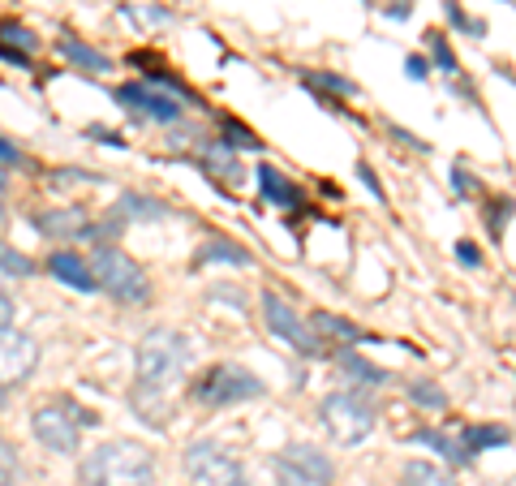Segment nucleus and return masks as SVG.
I'll list each match as a JSON object with an SVG mask.
<instances>
[{
    "label": "nucleus",
    "instance_id": "30",
    "mask_svg": "<svg viewBox=\"0 0 516 486\" xmlns=\"http://www.w3.org/2000/svg\"><path fill=\"white\" fill-rule=\"evenodd\" d=\"M0 271H5V280H31L35 276V263L26 259L22 250H13L9 241H0Z\"/></svg>",
    "mask_w": 516,
    "mask_h": 486
},
{
    "label": "nucleus",
    "instance_id": "23",
    "mask_svg": "<svg viewBox=\"0 0 516 486\" xmlns=\"http://www.w3.org/2000/svg\"><path fill=\"white\" fill-rule=\"evenodd\" d=\"M396 486H461L448 465L435 461H405L400 465V482Z\"/></svg>",
    "mask_w": 516,
    "mask_h": 486
},
{
    "label": "nucleus",
    "instance_id": "25",
    "mask_svg": "<svg viewBox=\"0 0 516 486\" xmlns=\"http://www.w3.org/2000/svg\"><path fill=\"white\" fill-rule=\"evenodd\" d=\"M426 39V56H430V69L435 74H443V78H461V56H456V48H452V39L443 35V31H426L422 35Z\"/></svg>",
    "mask_w": 516,
    "mask_h": 486
},
{
    "label": "nucleus",
    "instance_id": "39",
    "mask_svg": "<svg viewBox=\"0 0 516 486\" xmlns=\"http://www.w3.org/2000/svg\"><path fill=\"white\" fill-rule=\"evenodd\" d=\"M26 160H22V151L13 147L9 138H0V168H22Z\"/></svg>",
    "mask_w": 516,
    "mask_h": 486
},
{
    "label": "nucleus",
    "instance_id": "38",
    "mask_svg": "<svg viewBox=\"0 0 516 486\" xmlns=\"http://www.w3.org/2000/svg\"><path fill=\"white\" fill-rule=\"evenodd\" d=\"M409 13H413V0H387V5H383L387 22H409Z\"/></svg>",
    "mask_w": 516,
    "mask_h": 486
},
{
    "label": "nucleus",
    "instance_id": "7",
    "mask_svg": "<svg viewBox=\"0 0 516 486\" xmlns=\"http://www.w3.org/2000/svg\"><path fill=\"white\" fill-rule=\"evenodd\" d=\"M276 486H336V461L314 443H289L271 456Z\"/></svg>",
    "mask_w": 516,
    "mask_h": 486
},
{
    "label": "nucleus",
    "instance_id": "10",
    "mask_svg": "<svg viewBox=\"0 0 516 486\" xmlns=\"http://www.w3.org/2000/svg\"><path fill=\"white\" fill-rule=\"evenodd\" d=\"M31 431L43 448L56 452V456H78V448H82V426L69 418V409L61 405V400H43V405H35Z\"/></svg>",
    "mask_w": 516,
    "mask_h": 486
},
{
    "label": "nucleus",
    "instance_id": "45",
    "mask_svg": "<svg viewBox=\"0 0 516 486\" xmlns=\"http://www.w3.org/2000/svg\"><path fill=\"white\" fill-rule=\"evenodd\" d=\"M5 185H9V177H5V168H0V190H5Z\"/></svg>",
    "mask_w": 516,
    "mask_h": 486
},
{
    "label": "nucleus",
    "instance_id": "8",
    "mask_svg": "<svg viewBox=\"0 0 516 486\" xmlns=\"http://www.w3.org/2000/svg\"><path fill=\"white\" fill-rule=\"evenodd\" d=\"M181 465H185V474H190L194 486H250L237 456L228 448H220V443H211V439L190 443L185 456H181Z\"/></svg>",
    "mask_w": 516,
    "mask_h": 486
},
{
    "label": "nucleus",
    "instance_id": "18",
    "mask_svg": "<svg viewBox=\"0 0 516 486\" xmlns=\"http://www.w3.org/2000/svg\"><path fill=\"white\" fill-rule=\"evenodd\" d=\"M310 327L327 340V345H332V353H336V349H353V345H362V340H370L353 319H344V314H332V310H314V314H310Z\"/></svg>",
    "mask_w": 516,
    "mask_h": 486
},
{
    "label": "nucleus",
    "instance_id": "17",
    "mask_svg": "<svg viewBox=\"0 0 516 486\" xmlns=\"http://www.w3.org/2000/svg\"><path fill=\"white\" fill-rule=\"evenodd\" d=\"M301 82L323 99L332 112H340L336 108V99H357L362 95V87H357L353 78H344V74H336V69H301Z\"/></svg>",
    "mask_w": 516,
    "mask_h": 486
},
{
    "label": "nucleus",
    "instance_id": "21",
    "mask_svg": "<svg viewBox=\"0 0 516 486\" xmlns=\"http://www.w3.org/2000/svg\"><path fill=\"white\" fill-rule=\"evenodd\" d=\"M129 409H134V418L142 426H155V431H168V422H172V400L168 396H155V392L129 388Z\"/></svg>",
    "mask_w": 516,
    "mask_h": 486
},
{
    "label": "nucleus",
    "instance_id": "37",
    "mask_svg": "<svg viewBox=\"0 0 516 486\" xmlns=\"http://www.w3.org/2000/svg\"><path fill=\"white\" fill-rule=\"evenodd\" d=\"M357 177H362V185H366V190H370V194H375V198H379V203H387V190H383V185H379V177H375V168H370L366 160H357Z\"/></svg>",
    "mask_w": 516,
    "mask_h": 486
},
{
    "label": "nucleus",
    "instance_id": "9",
    "mask_svg": "<svg viewBox=\"0 0 516 486\" xmlns=\"http://www.w3.org/2000/svg\"><path fill=\"white\" fill-rule=\"evenodd\" d=\"M112 99L129 112L134 121H151V125H177L185 117V99L172 95L155 82H125V87L112 91Z\"/></svg>",
    "mask_w": 516,
    "mask_h": 486
},
{
    "label": "nucleus",
    "instance_id": "48",
    "mask_svg": "<svg viewBox=\"0 0 516 486\" xmlns=\"http://www.w3.org/2000/svg\"><path fill=\"white\" fill-rule=\"evenodd\" d=\"M0 280H5V271H0ZM0 293H5V289H0Z\"/></svg>",
    "mask_w": 516,
    "mask_h": 486
},
{
    "label": "nucleus",
    "instance_id": "43",
    "mask_svg": "<svg viewBox=\"0 0 516 486\" xmlns=\"http://www.w3.org/2000/svg\"><path fill=\"white\" fill-rule=\"evenodd\" d=\"M91 138H104V147H125L121 142V134H112V130H104V125H91V130H86Z\"/></svg>",
    "mask_w": 516,
    "mask_h": 486
},
{
    "label": "nucleus",
    "instance_id": "44",
    "mask_svg": "<svg viewBox=\"0 0 516 486\" xmlns=\"http://www.w3.org/2000/svg\"><path fill=\"white\" fill-rule=\"evenodd\" d=\"M5 327H13V297L0 293V332H5Z\"/></svg>",
    "mask_w": 516,
    "mask_h": 486
},
{
    "label": "nucleus",
    "instance_id": "35",
    "mask_svg": "<svg viewBox=\"0 0 516 486\" xmlns=\"http://www.w3.org/2000/svg\"><path fill=\"white\" fill-rule=\"evenodd\" d=\"M0 35H5V39H13V44H18L26 56H31V52L39 48V39H35L31 31H26V26H18V22H0Z\"/></svg>",
    "mask_w": 516,
    "mask_h": 486
},
{
    "label": "nucleus",
    "instance_id": "14",
    "mask_svg": "<svg viewBox=\"0 0 516 486\" xmlns=\"http://www.w3.org/2000/svg\"><path fill=\"white\" fill-rule=\"evenodd\" d=\"M48 271H52V280H61L65 289H74V293H99L95 267H91V259H82L78 250H52Z\"/></svg>",
    "mask_w": 516,
    "mask_h": 486
},
{
    "label": "nucleus",
    "instance_id": "3",
    "mask_svg": "<svg viewBox=\"0 0 516 486\" xmlns=\"http://www.w3.org/2000/svg\"><path fill=\"white\" fill-rule=\"evenodd\" d=\"M319 426L332 435V443H340V448H357L362 439L375 435L379 405L370 392H353V388L327 392L319 400Z\"/></svg>",
    "mask_w": 516,
    "mask_h": 486
},
{
    "label": "nucleus",
    "instance_id": "16",
    "mask_svg": "<svg viewBox=\"0 0 516 486\" xmlns=\"http://www.w3.org/2000/svg\"><path fill=\"white\" fill-rule=\"evenodd\" d=\"M456 439H461V448H465L469 465H473L482 452L508 448V443H512V431H508V426H499V422H465L461 431H456Z\"/></svg>",
    "mask_w": 516,
    "mask_h": 486
},
{
    "label": "nucleus",
    "instance_id": "33",
    "mask_svg": "<svg viewBox=\"0 0 516 486\" xmlns=\"http://www.w3.org/2000/svg\"><path fill=\"white\" fill-rule=\"evenodd\" d=\"M18 474H22V461H18V448L0 435V486H13L18 482Z\"/></svg>",
    "mask_w": 516,
    "mask_h": 486
},
{
    "label": "nucleus",
    "instance_id": "20",
    "mask_svg": "<svg viewBox=\"0 0 516 486\" xmlns=\"http://www.w3.org/2000/svg\"><path fill=\"white\" fill-rule=\"evenodd\" d=\"M409 439L418 443V448H430V456H439V461L452 465V469H465L469 465V456L461 448V439H456V431H443V426H418Z\"/></svg>",
    "mask_w": 516,
    "mask_h": 486
},
{
    "label": "nucleus",
    "instance_id": "12",
    "mask_svg": "<svg viewBox=\"0 0 516 486\" xmlns=\"http://www.w3.org/2000/svg\"><path fill=\"white\" fill-rule=\"evenodd\" d=\"M31 224L39 228L43 237H52V241H95L99 246V224L86 216L82 207H48V211H35Z\"/></svg>",
    "mask_w": 516,
    "mask_h": 486
},
{
    "label": "nucleus",
    "instance_id": "11",
    "mask_svg": "<svg viewBox=\"0 0 516 486\" xmlns=\"http://www.w3.org/2000/svg\"><path fill=\"white\" fill-rule=\"evenodd\" d=\"M39 366V345L26 332H13V327H5L0 332V388H18V383H26L35 375Z\"/></svg>",
    "mask_w": 516,
    "mask_h": 486
},
{
    "label": "nucleus",
    "instance_id": "19",
    "mask_svg": "<svg viewBox=\"0 0 516 486\" xmlns=\"http://www.w3.org/2000/svg\"><path fill=\"white\" fill-rule=\"evenodd\" d=\"M258 198L263 203H276V207H284V211H301V190L293 185V177H284L280 168H271V164H258Z\"/></svg>",
    "mask_w": 516,
    "mask_h": 486
},
{
    "label": "nucleus",
    "instance_id": "40",
    "mask_svg": "<svg viewBox=\"0 0 516 486\" xmlns=\"http://www.w3.org/2000/svg\"><path fill=\"white\" fill-rule=\"evenodd\" d=\"M392 138H396V142H405V147H409V151H418V155L430 151V142H422L418 134H409V130H400V125H392Z\"/></svg>",
    "mask_w": 516,
    "mask_h": 486
},
{
    "label": "nucleus",
    "instance_id": "31",
    "mask_svg": "<svg viewBox=\"0 0 516 486\" xmlns=\"http://www.w3.org/2000/svg\"><path fill=\"white\" fill-rule=\"evenodd\" d=\"M448 185H452V194H456V198H465V203H473V198L482 194V177L473 173V168H465L461 160L452 164V173H448Z\"/></svg>",
    "mask_w": 516,
    "mask_h": 486
},
{
    "label": "nucleus",
    "instance_id": "13",
    "mask_svg": "<svg viewBox=\"0 0 516 486\" xmlns=\"http://www.w3.org/2000/svg\"><path fill=\"white\" fill-rule=\"evenodd\" d=\"M332 362H336L340 379L349 383L353 392H379V388H387V383H392V370L375 366L370 357H362L357 349H336V353H332Z\"/></svg>",
    "mask_w": 516,
    "mask_h": 486
},
{
    "label": "nucleus",
    "instance_id": "32",
    "mask_svg": "<svg viewBox=\"0 0 516 486\" xmlns=\"http://www.w3.org/2000/svg\"><path fill=\"white\" fill-rule=\"evenodd\" d=\"M443 13H448V22L456 26V31H465L469 39H486V22L473 18V13H465L456 0H443Z\"/></svg>",
    "mask_w": 516,
    "mask_h": 486
},
{
    "label": "nucleus",
    "instance_id": "41",
    "mask_svg": "<svg viewBox=\"0 0 516 486\" xmlns=\"http://www.w3.org/2000/svg\"><path fill=\"white\" fill-rule=\"evenodd\" d=\"M0 56H5L9 65H18V69H31V56H26L22 48H9V44H0Z\"/></svg>",
    "mask_w": 516,
    "mask_h": 486
},
{
    "label": "nucleus",
    "instance_id": "26",
    "mask_svg": "<svg viewBox=\"0 0 516 486\" xmlns=\"http://www.w3.org/2000/svg\"><path fill=\"white\" fill-rule=\"evenodd\" d=\"M405 396H409V405L422 409V413H448L452 409V396L443 392V383H435V379H409Z\"/></svg>",
    "mask_w": 516,
    "mask_h": 486
},
{
    "label": "nucleus",
    "instance_id": "22",
    "mask_svg": "<svg viewBox=\"0 0 516 486\" xmlns=\"http://www.w3.org/2000/svg\"><path fill=\"white\" fill-rule=\"evenodd\" d=\"M112 216H121L125 224L129 220H138V224H151V220H164L168 216V207L160 203V198H147V194H134V190H125L117 198V207H112Z\"/></svg>",
    "mask_w": 516,
    "mask_h": 486
},
{
    "label": "nucleus",
    "instance_id": "36",
    "mask_svg": "<svg viewBox=\"0 0 516 486\" xmlns=\"http://www.w3.org/2000/svg\"><path fill=\"white\" fill-rule=\"evenodd\" d=\"M405 74H409V82H430V74H435V69H430V56L426 52H409L405 56Z\"/></svg>",
    "mask_w": 516,
    "mask_h": 486
},
{
    "label": "nucleus",
    "instance_id": "29",
    "mask_svg": "<svg viewBox=\"0 0 516 486\" xmlns=\"http://www.w3.org/2000/svg\"><path fill=\"white\" fill-rule=\"evenodd\" d=\"M220 130H224V142H228L233 151H263V147H267V142L258 138L250 125H241V121H233V117H224Z\"/></svg>",
    "mask_w": 516,
    "mask_h": 486
},
{
    "label": "nucleus",
    "instance_id": "46",
    "mask_svg": "<svg viewBox=\"0 0 516 486\" xmlns=\"http://www.w3.org/2000/svg\"><path fill=\"white\" fill-rule=\"evenodd\" d=\"M9 220V211H5V203H0V224H5Z\"/></svg>",
    "mask_w": 516,
    "mask_h": 486
},
{
    "label": "nucleus",
    "instance_id": "4",
    "mask_svg": "<svg viewBox=\"0 0 516 486\" xmlns=\"http://www.w3.org/2000/svg\"><path fill=\"white\" fill-rule=\"evenodd\" d=\"M258 396H267V383L237 362H215L190 383V400L194 405H207V409H233V405H246V400H258Z\"/></svg>",
    "mask_w": 516,
    "mask_h": 486
},
{
    "label": "nucleus",
    "instance_id": "6",
    "mask_svg": "<svg viewBox=\"0 0 516 486\" xmlns=\"http://www.w3.org/2000/svg\"><path fill=\"white\" fill-rule=\"evenodd\" d=\"M91 267H95L99 289H104L108 297H117L121 306H142L151 297L147 271H142V263L134 259V254H125L121 246H95Z\"/></svg>",
    "mask_w": 516,
    "mask_h": 486
},
{
    "label": "nucleus",
    "instance_id": "34",
    "mask_svg": "<svg viewBox=\"0 0 516 486\" xmlns=\"http://www.w3.org/2000/svg\"><path fill=\"white\" fill-rule=\"evenodd\" d=\"M452 254H456V263H461L465 271H482V267H486V254L478 250V241H469V237L456 241Z\"/></svg>",
    "mask_w": 516,
    "mask_h": 486
},
{
    "label": "nucleus",
    "instance_id": "27",
    "mask_svg": "<svg viewBox=\"0 0 516 486\" xmlns=\"http://www.w3.org/2000/svg\"><path fill=\"white\" fill-rule=\"evenodd\" d=\"M207 263L250 267V263H254V254H250V250H241L237 241H228V237H211V241H203V250L194 254V267H207Z\"/></svg>",
    "mask_w": 516,
    "mask_h": 486
},
{
    "label": "nucleus",
    "instance_id": "15",
    "mask_svg": "<svg viewBox=\"0 0 516 486\" xmlns=\"http://www.w3.org/2000/svg\"><path fill=\"white\" fill-rule=\"evenodd\" d=\"M198 164H203V173L215 181V185H237L241 177H246V168H241V160H237V151L228 147V142L220 138V142H203L198 147Z\"/></svg>",
    "mask_w": 516,
    "mask_h": 486
},
{
    "label": "nucleus",
    "instance_id": "1",
    "mask_svg": "<svg viewBox=\"0 0 516 486\" xmlns=\"http://www.w3.org/2000/svg\"><path fill=\"white\" fill-rule=\"evenodd\" d=\"M190 353H194L190 336H181L177 327H151V332H142L134 349V388L168 396L185 379Z\"/></svg>",
    "mask_w": 516,
    "mask_h": 486
},
{
    "label": "nucleus",
    "instance_id": "2",
    "mask_svg": "<svg viewBox=\"0 0 516 486\" xmlns=\"http://www.w3.org/2000/svg\"><path fill=\"white\" fill-rule=\"evenodd\" d=\"M82 486H155V452L142 439H108L86 452Z\"/></svg>",
    "mask_w": 516,
    "mask_h": 486
},
{
    "label": "nucleus",
    "instance_id": "42",
    "mask_svg": "<svg viewBox=\"0 0 516 486\" xmlns=\"http://www.w3.org/2000/svg\"><path fill=\"white\" fill-rule=\"evenodd\" d=\"M211 297H215V302H228V306H237V310L246 306V297H241L237 289H211Z\"/></svg>",
    "mask_w": 516,
    "mask_h": 486
},
{
    "label": "nucleus",
    "instance_id": "47",
    "mask_svg": "<svg viewBox=\"0 0 516 486\" xmlns=\"http://www.w3.org/2000/svg\"><path fill=\"white\" fill-rule=\"evenodd\" d=\"M5 400H9V392H5V388H0V409H5Z\"/></svg>",
    "mask_w": 516,
    "mask_h": 486
},
{
    "label": "nucleus",
    "instance_id": "28",
    "mask_svg": "<svg viewBox=\"0 0 516 486\" xmlns=\"http://www.w3.org/2000/svg\"><path fill=\"white\" fill-rule=\"evenodd\" d=\"M516 220V198L512 194H495V198H486V207H482V224H486V237L495 241H504L508 233V224Z\"/></svg>",
    "mask_w": 516,
    "mask_h": 486
},
{
    "label": "nucleus",
    "instance_id": "24",
    "mask_svg": "<svg viewBox=\"0 0 516 486\" xmlns=\"http://www.w3.org/2000/svg\"><path fill=\"white\" fill-rule=\"evenodd\" d=\"M56 52L61 56H69L78 69H86V74H112V56L108 52H99V48H91V44H82V39H56Z\"/></svg>",
    "mask_w": 516,
    "mask_h": 486
},
{
    "label": "nucleus",
    "instance_id": "5",
    "mask_svg": "<svg viewBox=\"0 0 516 486\" xmlns=\"http://www.w3.org/2000/svg\"><path fill=\"white\" fill-rule=\"evenodd\" d=\"M258 310H263L267 332L280 336L297 357H306V362H323V357H332V345H327V340L310 327V319H301V314L293 310V302H284L276 289L258 293Z\"/></svg>",
    "mask_w": 516,
    "mask_h": 486
}]
</instances>
